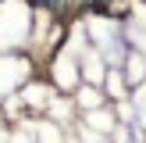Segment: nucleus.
<instances>
[{
  "instance_id": "obj_1",
  "label": "nucleus",
  "mask_w": 146,
  "mask_h": 143,
  "mask_svg": "<svg viewBox=\"0 0 146 143\" xmlns=\"http://www.w3.org/2000/svg\"><path fill=\"white\" fill-rule=\"evenodd\" d=\"M36 4H46V7H61L64 0H36Z\"/></svg>"
},
{
  "instance_id": "obj_2",
  "label": "nucleus",
  "mask_w": 146,
  "mask_h": 143,
  "mask_svg": "<svg viewBox=\"0 0 146 143\" xmlns=\"http://www.w3.org/2000/svg\"><path fill=\"white\" fill-rule=\"evenodd\" d=\"M71 4H75V7H82V4H89V0H71Z\"/></svg>"
},
{
  "instance_id": "obj_3",
  "label": "nucleus",
  "mask_w": 146,
  "mask_h": 143,
  "mask_svg": "<svg viewBox=\"0 0 146 143\" xmlns=\"http://www.w3.org/2000/svg\"><path fill=\"white\" fill-rule=\"evenodd\" d=\"M104 4H111V0H100V7H104Z\"/></svg>"
}]
</instances>
